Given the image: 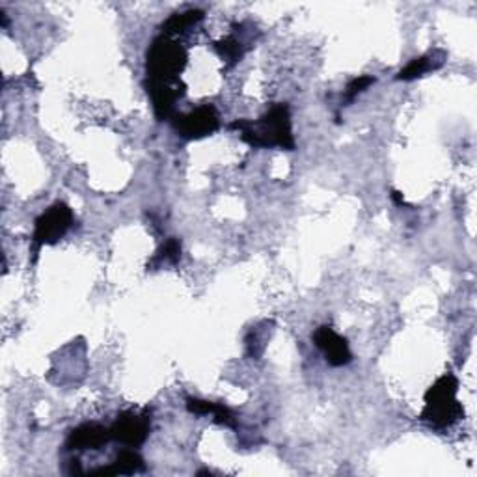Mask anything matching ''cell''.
Returning <instances> with one entry per match:
<instances>
[{
    "mask_svg": "<svg viewBox=\"0 0 477 477\" xmlns=\"http://www.w3.org/2000/svg\"><path fill=\"white\" fill-rule=\"evenodd\" d=\"M74 211L64 202L51 205L43 214H39L34 235H32V248L34 256H38L39 248L45 245H56L60 238L74 226Z\"/></svg>",
    "mask_w": 477,
    "mask_h": 477,
    "instance_id": "obj_4",
    "label": "cell"
},
{
    "mask_svg": "<svg viewBox=\"0 0 477 477\" xmlns=\"http://www.w3.org/2000/svg\"><path fill=\"white\" fill-rule=\"evenodd\" d=\"M144 470H146L144 459H142L138 453L133 451V449H124V451L117 453L114 463H110L108 466L93 470L91 475H105V477H110V475H133V473H140V472H144Z\"/></svg>",
    "mask_w": 477,
    "mask_h": 477,
    "instance_id": "obj_10",
    "label": "cell"
},
{
    "mask_svg": "<svg viewBox=\"0 0 477 477\" xmlns=\"http://www.w3.org/2000/svg\"><path fill=\"white\" fill-rule=\"evenodd\" d=\"M375 84V79L373 77H369V75H364V77H356V79H352L349 84H347V88H345V101H352L354 98H356V95L358 93H362V91H366L369 86H373Z\"/></svg>",
    "mask_w": 477,
    "mask_h": 477,
    "instance_id": "obj_15",
    "label": "cell"
},
{
    "mask_svg": "<svg viewBox=\"0 0 477 477\" xmlns=\"http://www.w3.org/2000/svg\"><path fill=\"white\" fill-rule=\"evenodd\" d=\"M150 429H152V418L148 411L144 412L126 411L112 423L110 437L112 440L122 442L129 447H138L150 437Z\"/></svg>",
    "mask_w": 477,
    "mask_h": 477,
    "instance_id": "obj_6",
    "label": "cell"
},
{
    "mask_svg": "<svg viewBox=\"0 0 477 477\" xmlns=\"http://www.w3.org/2000/svg\"><path fill=\"white\" fill-rule=\"evenodd\" d=\"M179 259H181V243H179V238L170 237L169 241L162 245V248L157 252V256L152 259V267L155 264H162V261H166V264L176 265Z\"/></svg>",
    "mask_w": 477,
    "mask_h": 477,
    "instance_id": "obj_14",
    "label": "cell"
},
{
    "mask_svg": "<svg viewBox=\"0 0 477 477\" xmlns=\"http://www.w3.org/2000/svg\"><path fill=\"white\" fill-rule=\"evenodd\" d=\"M146 88L153 103V112L157 119H169L174 110L176 103L185 95V84L176 81V82H162V81H150L146 79Z\"/></svg>",
    "mask_w": 477,
    "mask_h": 477,
    "instance_id": "obj_7",
    "label": "cell"
},
{
    "mask_svg": "<svg viewBox=\"0 0 477 477\" xmlns=\"http://www.w3.org/2000/svg\"><path fill=\"white\" fill-rule=\"evenodd\" d=\"M314 342L323 351L325 360L332 368H343L351 364L352 352L349 349L347 340L342 338L340 334L334 332L330 326H319L314 334Z\"/></svg>",
    "mask_w": 477,
    "mask_h": 477,
    "instance_id": "obj_8",
    "label": "cell"
},
{
    "mask_svg": "<svg viewBox=\"0 0 477 477\" xmlns=\"http://www.w3.org/2000/svg\"><path fill=\"white\" fill-rule=\"evenodd\" d=\"M392 200H394L397 205H404V198H403V195L399 193V190H392Z\"/></svg>",
    "mask_w": 477,
    "mask_h": 477,
    "instance_id": "obj_16",
    "label": "cell"
},
{
    "mask_svg": "<svg viewBox=\"0 0 477 477\" xmlns=\"http://www.w3.org/2000/svg\"><path fill=\"white\" fill-rule=\"evenodd\" d=\"M110 429L100 423H82L69 433L65 447L71 451H86V449H101L110 442Z\"/></svg>",
    "mask_w": 477,
    "mask_h": 477,
    "instance_id": "obj_9",
    "label": "cell"
},
{
    "mask_svg": "<svg viewBox=\"0 0 477 477\" xmlns=\"http://www.w3.org/2000/svg\"><path fill=\"white\" fill-rule=\"evenodd\" d=\"M459 378L453 373H446L425 392V404L420 420L435 429H447L464 416L463 404L457 399Z\"/></svg>",
    "mask_w": 477,
    "mask_h": 477,
    "instance_id": "obj_2",
    "label": "cell"
},
{
    "mask_svg": "<svg viewBox=\"0 0 477 477\" xmlns=\"http://www.w3.org/2000/svg\"><path fill=\"white\" fill-rule=\"evenodd\" d=\"M230 129L238 131L247 144L254 148H282L293 152L295 138L291 126V112L285 103H276L259 119H235Z\"/></svg>",
    "mask_w": 477,
    "mask_h": 477,
    "instance_id": "obj_1",
    "label": "cell"
},
{
    "mask_svg": "<svg viewBox=\"0 0 477 477\" xmlns=\"http://www.w3.org/2000/svg\"><path fill=\"white\" fill-rule=\"evenodd\" d=\"M188 55L185 47L169 36H157L146 56V79L176 82L185 69Z\"/></svg>",
    "mask_w": 477,
    "mask_h": 477,
    "instance_id": "obj_3",
    "label": "cell"
},
{
    "mask_svg": "<svg viewBox=\"0 0 477 477\" xmlns=\"http://www.w3.org/2000/svg\"><path fill=\"white\" fill-rule=\"evenodd\" d=\"M174 127L185 140H200L219 131L221 116L212 105H202L196 110L176 116Z\"/></svg>",
    "mask_w": 477,
    "mask_h": 477,
    "instance_id": "obj_5",
    "label": "cell"
},
{
    "mask_svg": "<svg viewBox=\"0 0 477 477\" xmlns=\"http://www.w3.org/2000/svg\"><path fill=\"white\" fill-rule=\"evenodd\" d=\"M442 64H444V53H440V51H435L431 55L414 58L399 71L397 81H414V79L425 75L427 71L438 69Z\"/></svg>",
    "mask_w": 477,
    "mask_h": 477,
    "instance_id": "obj_11",
    "label": "cell"
},
{
    "mask_svg": "<svg viewBox=\"0 0 477 477\" xmlns=\"http://www.w3.org/2000/svg\"><path fill=\"white\" fill-rule=\"evenodd\" d=\"M214 49H217V53H219L226 62H230V64H237L238 60L243 58V55H245V49H243L241 41H238V39L233 38V36H228V38H224V39H221V41L214 43Z\"/></svg>",
    "mask_w": 477,
    "mask_h": 477,
    "instance_id": "obj_13",
    "label": "cell"
},
{
    "mask_svg": "<svg viewBox=\"0 0 477 477\" xmlns=\"http://www.w3.org/2000/svg\"><path fill=\"white\" fill-rule=\"evenodd\" d=\"M202 19H204V12L202 10H186V12H181V13H174L162 25V36L172 38L176 34H183L190 27L198 25Z\"/></svg>",
    "mask_w": 477,
    "mask_h": 477,
    "instance_id": "obj_12",
    "label": "cell"
}]
</instances>
